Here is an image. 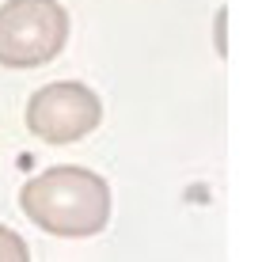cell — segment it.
Wrapping results in <instances>:
<instances>
[{
	"mask_svg": "<svg viewBox=\"0 0 262 262\" xmlns=\"http://www.w3.org/2000/svg\"><path fill=\"white\" fill-rule=\"evenodd\" d=\"M19 205L27 221L57 239H88L111 224V183L80 164H53L27 179Z\"/></svg>",
	"mask_w": 262,
	"mask_h": 262,
	"instance_id": "1",
	"label": "cell"
},
{
	"mask_svg": "<svg viewBox=\"0 0 262 262\" xmlns=\"http://www.w3.org/2000/svg\"><path fill=\"white\" fill-rule=\"evenodd\" d=\"M69 12L61 0H8L0 4V65L42 69L69 46Z\"/></svg>",
	"mask_w": 262,
	"mask_h": 262,
	"instance_id": "2",
	"label": "cell"
},
{
	"mask_svg": "<svg viewBox=\"0 0 262 262\" xmlns=\"http://www.w3.org/2000/svg\"><path fill=\"white\" fill-rule=\"evenodd\" d=\"M27 129L46 144H76L103 122V99L80 80H53L27 99Z\"/></svg>",
	"mask_w": 262,
	"mask_h": 262,
	"instance_id": "3",
	"label": "cell"
},
{
	"mask_svg": "<svg viewBox=\"0 0 262 262\" xmlns=\"http://www.w3.org/2000/svg\"><path fill=\"white\" fill-rule=\"evenodd\" d=\"M0 262H31V247L15 228L0 224Z\"/></svg>",
	"mask_w": 262,
	"mask_h": 262,
	"instance_id": "4",
	"label": "cell"
}]
</instances>
